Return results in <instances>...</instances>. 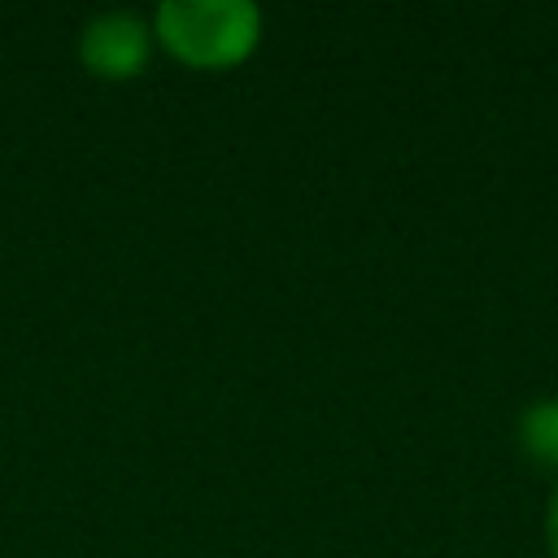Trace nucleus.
I'll return each mask as SVG.
<instances>
[{
  "label": "nucleus",
  "instance_id": "nucleus-1",
  "mask_svg": "<svg viewBox=\"0 0 558 558\" xmlns=\"http://www.w3.org/2000/svg\"><path fill=\"white\" fill-rule=\"evenodd\" d=\"M161 39L192 65H227L257 44L262 13L248 0H166L157 9Z\"/></svg>",
  "mask_w": 558,
  "mask_h": 558
},
{
  "label": "nucleus",
  "instance_id": "nucleus-2",
  "mask_svg": "<svg viewBox=\"0 0 558 558\" xmlns=\"http://www.w3.org/2000/svg\"><path fill=\"white\" fill-rule=\"evenodd\" d=\"M148 57V31L135 13H100L83 31V61L96 74H131Z\"/></svg>",
  "mask_w": 558,
  "mask_h": 558
},
{
  "label": "nucleus",
  "instance_id": "nucleus-3",
  "mask_svg": "<svg viewBox=\"0 0 558 558\" xmlns=\"http://www.w3.org/2000/svg\"><path fill=\"white\" fill-rule=\"evenodd\" d=\"M519 445L527 462L558 471V397H541L519 414Z\"/></svg>",
  "mask_w": 558,
  "mask_h": 558
},
{
  "label": "nucleus",
  "instance_id": "nucleus-4",
  "mask_svg": "<svg viewBox=\"0 0 558 558\" xmlns=\"http://www.w3.org/2000/svg\"><path fill=\"white\" fill-rule=\"evenodd\" d=\"M545 549H549V558H558V484H554L549 506H545Z\"/></svg>",
  "mask_w": 558,
  "mask_h": 558
}]
</instances>
